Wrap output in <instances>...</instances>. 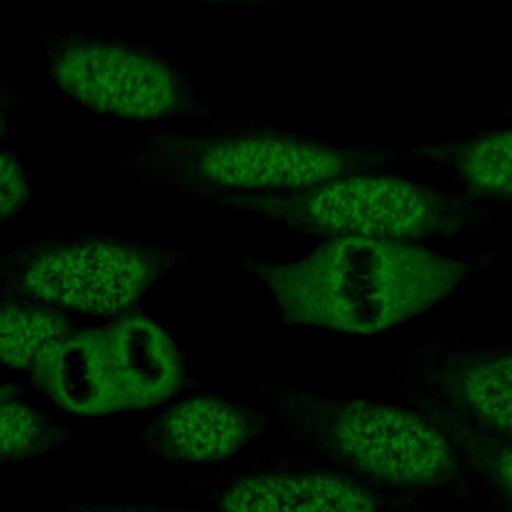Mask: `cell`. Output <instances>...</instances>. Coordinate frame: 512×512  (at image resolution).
Instances as JSON below:
<instances>
[{"mask_svg":"<svg viewBox=\"0 0 512 512\" xmlns=\"http://www.w3.org/2000/svg\"><path fill=\"white\" fill-rule=\"evenodd\" d=\"M228 254L268 290L282 320L350 336H374L424 314L494 262L492 250L446 254L410 240L354 236L320 240L290 260Z\"/></svg>","mask_w":512,"mask_h":512,"instance_id":"cell-1","label":"cell"},{"mask_svg":"<svg viewBox=\"0 0 512 512\" xmlns=\"http://www.w3.org/2000/svg\"><path fill=\"white\" fill-rule=\"evenodd\" d=\"M50 84L82 108L130 122H214L188 66L148 42L78 28L36 26Z\"/></svg>","mask_w":512,"mask_h":512,"instance_id":"cell-6","label":"cell"},{"mask_svg":"<svg viewBox=\"0 0 512 512\" xmlns=\"http://www.w3.org/2000/svg\"><path fill=\"white\" fill-rule=\"evenodd\" d=\"M190 200L258 216L316 240L456 238L492 226L500 212L454 184L440 186L398 172L344 174L282 192H206Z\"/></svg>","mask_w":512,"mask_h":512,"instance_id":"cell-4","label":"cell"},{"mask_svg":"<svg viewBox=\"0 0 512 512\" xmlns=\"http://www.w3.org/2000/svg\"><path fill=\"white\" fill-rule=\"evenodd\" d=\"M412 150L414 162L438 166L456 188L512 210V122L454 140H428Z\"/></svg>","mask_w":512,"mask_h":512,"instance_id":"cell-12","label":"cell"},{"mask_svg":"<svg viewBox=\"0 0 512 512\" xmlns=\"http://www.w3.org/2000/svg\"><path fill=\"white\" fill-rule=\"evenodd\" d=\"M412 162V146L346 144L232 116L190 132H150L124 150L116 174L192 198L206 192L296 190L344 174L398 172Z\"/></svg>","mask_w":512,"mask_h":512,"instance_id":"cell-2","label":"cell"},{"mask_svg":"<svg viewBox=\"0 0 512 512\" xmlns=\"http://www.w3.org/2000/svg\"><path fill=\"white\" fill-rule=\"evenodd\" d=\"M110 368L124 406L150 408L184 382L182 356L170 334L142 312H126L104 326Z\"/></svg>","mask_w":512,"mask_h":512,"instance_id":"cell-10","label":"cell"},{"mask_svg":"<svg viewBox=\"0 0 512 512\" xmlns=\"http://www.w3.org/2000/svg\"><path fill=\"white\" fill-rule=\"evenodd\" d=\"M58 512H198V510H176V508H164L154 504H108V502H66L58 508ZM214 512V510H212Z\"/></svg>","mask_w":512,"mask_h":512,"instance_id":"cell-17","label":"cell"},{"mask_svg":"<svg viewBox=\"0 0 512 512\" xmlns=\"http://www.w3.org/2000/svg\"><path fill=\"white\" fill-rule=\"evenodd\" d=\"M214 512H434V500L392 490L354 472L274 454L194 478Z\"/></svg>","mask_w":512,"mask_h":512,"instance_id":"cell-8","label":"cell"},{"mask_svg":"<svg viewBox=\"0 0 512 512\" xmlns=\"http://www.w3.org/2000/svg\"><path fill=\"white\" fill-rule=\"evenodd\" d=\"M184 2H196V4H208V6H230V8H242V10H254V8H286V6H298L304 0H184Z\"/></svg>","mask_w":512,"mask_h":512,"instance_id":"cell-18","label":"cell"},{"mask_svg":"<svg viewBox=\"0 0 512 512\" xmlns=\"http://www.w3.org/2000/svg\"><path fill=\"white\" fill-rule=\"evenodd\" d=\"M384 366L410 404L512 442V344L414 342L392 352Z\"/></svg>","mask_w":512,"mask_h":512,"instance_id":"cell-7","label":"cell"},{"mask_svg":"<svg viewBox=\"0 0 512 512\" xmlns=\"http://www.w3.org/2000/svg\"><path fill=\"white\" fill-rule=\"evenodd\" d=\"M38 388L62 410L96 418L124 408L112 376L104 326L74 330L32 368Z\"/></svg>","mask_w":512,"mask_h":512,"instance_id":"cell-11","label":"cell"},{"mask_svg":"<svg viewBox=\"0 0 512 512\" xmlns=\"http://www.w3.org/2000/svg\"><path fill=\"white\" fill-rule=\"evenodd\" d=\"M268 430V418L220 396H190L150 418L140 444L172 462H218L234 456Z\"/></svg>","mask_w":512,"mask_h":512,"instance_id":"cell-9","label":"cell"},{"mask_svg":"<svg viewBox=\"0 0 512 512\" xmlns=\"http://www.w3.org/2000/svg\"><path fill=\"white\" fill-rule=\"evenodd\" d=\"M2 176H0V200L2 220L16 218L30 202V178L22 162L10 148H2Z\"/></svg>","mask_w":512,"mask_h":512,"instance_id":"cell-16","label":"cell"},{"mask_svg":"<svg viewBox=\"0 0 512 512\" xmlns=\"http://www.w3.org/2000/svg\"><path fill=\"white\" fill-rule=\"evenodd\" d=\"M436 420L464 450L474 472L476 492L482 494L488 512H512V442L452 420Z\"/></svg>","mask_w":512,"mask_h":512,"instance_id":"cell-14","label":"cell"},{"mask_svg":"<svg viewBox=\"0 0 512 512\" xmlns=\"http://www.w3.org/2000/svg\"><path fill=\"white\" fill-rule=\"evenodd\" d=\"M490 116L494 118V122H500V124H510L512 122V94L498 100L494 110L490 112Z\"/></svg>","mask_w":512,"mask_h":512,"instance_id":"cell-19","label":"cell"},{"mask_svg":"<svg viewBox=\"0 0 512 512\" xmlns=\"http://www.w3.org/2000/svg\"><path fill=\"white\" fill-rule=\"evenodd\" d=\"M2 462L34 458L66 446L72 434L40 410L24 402L10 386L2 388Z\"/></svg>","mask_w":512,"mask_h":512,"instance_id":"cell-15","label":"cell"},{"mask_svg":"<svg viewBox=\"0 0 512 512\" xmlns=\"http://www.w3.org/2000/svg\"><path fill=\"white\" fill-rule=\"evenodd\" d=\"M74 332L66 312L20 300L2 298L0 342L8 370H32L62 338Z\"/></svg>","mask_w":512,"mask_h":512,"instance_id":"cell-13","label":"cell"},{"mask_svg":"<svg viewBox=\"0 0 512 512\" xmlns=\"http://www.w3.org/2000/svg\"><path fill=\"white\" fill-rule=\"evenodd\" d=\"M254 380L282 424L276 454L336 466L434 502L478 494L456 438L408 400L330 398L264 376Z\"/></svg>","mask_w":512,"mask_h":512,"instance_id":"cell-3","label":"cell"},{"mask_svg":"<svg viewBox=\"0 0 512 512\" xmlns=\"http://www.w3.org/2000/svg\"><path fill=\"white\" fill-rule=\"evenodd\" d=\"M184 262L186 252L174 244L102 232H56L26 240L2 258L0 294L66 314L116 318Z\"/></svg>","mask_w":512,"mask_h":512,"instance_id":"cell-5","label":"cell"}]
</instances>
